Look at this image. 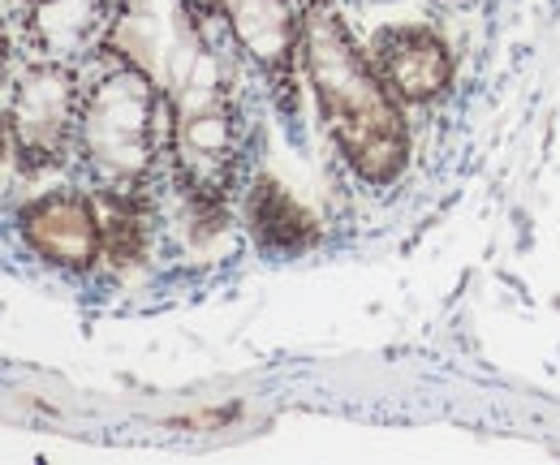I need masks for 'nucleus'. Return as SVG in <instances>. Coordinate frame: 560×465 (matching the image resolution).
Returning a JSON list of instances; mask_svg holds the SVG:
<instances>
[{"label": "nucleus", "instance_id": "obj_1", "mask_svg": "<svg viewBox=\"0 0 560 465\" xmlns=\"http://www.w3.org/2000/svg\"><path fill=\"white\" fill-rule=\"evenodd\" d=\"M302 82L341 164L371 190L397 186L410 168L406 104L353 35L341 0H302Z\"/></svg>", "mask_w": 560, "mask_h": 465}, {"label": "nucleus", "instance_id": "obj_2", "mask_svg": "<svg viewBox=\"0 0 560 465\" xmlns=\"http://www.w3.org/2000/svg\"><path fill=\"white\" fill-rule=\"evenodd\" d=\"M190 61L164 95V177L203 233H224L250 182V117L211 31L190 26Z\"/></svg>", "mask_w": 560, "mask_h": 465}, {"label": "nucleus", "instance_id": "obj_3", "mask_svg": "<svg viewBox=\"0 0 560 465\" xmlns=\"http://www.w3.org/2000/svg\"><path fill=\"white\" fill-rule=\"evenodd\" d=\"M73 160L91 195H155L164 177V91L142 61L104 53L100 73L82 86Z\"/></svg>", "mask_w": 560, "mask_h": 465}, {"label": "nucleus", "instance_id": "obj_4", "mask_svg": "<svg viewBox=\"0 0 560 465\" xmlns=\"http://www.w3.org/2000/svg\"><path fill=\"white\" fill-rule=\"evenodd\" d=\"M78 69L82 66L31 57L9 86L4 126H9L13 164L26 177L57 173L73 160L78 108H82V86H86Z\"/></svg>", "mask_w": 560, "mask_h": 465}, {"label": "nucleus", "instance_id": "obj_5", "mask_svg": "<svg viewBox=\"0 0 560 465\" xmlns=\"http://www.w3.org/2000/svg\"><path fill=\"white\" fill-rule=\"evenodd\" d=\"M224 48L250 69L284 121L302 113V0H224Z\"/></svg>", "mask_w": 560, "mask_h": 465}, {"label": "nucleus", "instance_id": "obj_6", "mask_svg": "<svg viewBox=\"0 0 560 465\" xmlns=\"http://www.w3.org/2000/svg\"><path fill=\"white\" fill-rule=\"evenodd\" d=\"M13 224L22 246L48 267L86 276L104 259V211L95 195L78 186L44 190L26 199L13 211Z\"/></svg>", "mask_w": 560, "mask_h": 465}, {"label": "nucleus", "instance_id": "obj_7", "mask_svg": "<svg viewBox=\"0 0 560 465\" xmlns=\"http://www.w3.org/2000/svg\"><path fill=\"white\" fill-rule=\"evenodd\" d=\"M371 61L406 108L440 104L457 82V57L431 22H393L371 35Z\"/></svg>", "mask_w": 560, "mask_h": 465}, {"label": "nucleus", "instance_id": "obj_8", "mask_svg": "<svg viewBox=\"0 0 560 465\" xmlns=\"http://www.w3.org/2000/svg\"><path fill=\"white\" fill-rule=\"evenodd\" d=\"M121 0H26L18 4V44L31 57L82 66L104 57Z\"/></svg>", "mask_w": 560, "mask_h": 465}, {"label": "nucleus", "instance_id": "obj_9", "mask_svg": "<svg viewBox=\"0 0 560 465\" xmlns=\"http://www.w3.org/2000/svg\"><path fill=\"white\" fill-rule=\"evenodd\" d=\"M242 220L268 255H302L324 237L319 220L302 207V199L268 173H250L242 190Z\"/></svg>", "mask_w": 560, "mask_h": 465}, {"label": "nucleus", "instance_id": "obj_10", "mask_svg": "<svg viewBox=\"0 0 560 465\" xmlns=\"http://www.w3.org/2000/svg\"><path fill=\"white\" fill-rule=\"evenodd\" d=\"M104 211V259L126 271L151 255L155 237V195H95Z\"/></svg>", "mask_w": 560, "mask_h": 465}, {"label": "nucleus", "instance_id": "obj_11", "mask_svg": "<svg viewBox=\"0 0 560 465\" xmlns=\"http://www.w3.org/2000/svg\"><path fill=\"white\" fill-rule=\"evenodd\" d=\"M177 13H182V22H190L199 31H220L224 0H177Z\"/></svg>", "mask_w": 560, "mask_h": 465}, {"label": "nucleus", "instance_id": "obj_12", "mask_svg": "<svg viewBox=\"0 0 560 465\" xmlns=\"http://www.w3.org/2000/svg\"><path fill=\"white\" fill-rule=\"evenodd\" d=\"M13 53H18V26L9 18H0V82L9 78L13 69Z\"/></svg>", "mask_w": 560, "mask_h": 465}, {"label": "nucleus", "instance_id": "obj_13", "mask_svg": "<svg viewBox=\"0 0 560 465\" xmlns=\"http://www.w3.org/2000/svg\"><path fill=\"white\" fill-rule=\"evenodd\" d=\"M9 151H13V147H9V126H4V108H0V164H4Z\"/></svg>", "mask_w": 560, "mask_h": 465}, {"label": "nucleus", "instance_id": "obj_14", "mask_svg": "<svg viewBox=\"0 0 560 465\" xmlns=\"http://www.w3.org/2000/svg\"><path fill=\"white\" fill-rule=\"evenodd\" d=\"M440 4H475V0H440Z\"/></svg>", "mask_w": 560, "mask_h": 465}, {"label": "nucleus", "instance_id": "obj_15", "mask_svg": "<svg viewBox=\"0 0 560 465\" xmlns=\"http://www.w3.org/2000/svg\"><path fill=\"white\" fill-rule=\"evenodd\" d=\"M121 4H135V0H121Z\"/></svg>", "mask_w": 560, "mask_h": 465}, {"label": "nucleus", "instance_id": "obj_16", "mask_svg": "<svg viewBox=\"0 0 560 465\" xmlns=\"http://www.w3.org/2000/svg\"><path fill=\"white\" fill-rule=\"evenodd\" d=\"M13 4H26V0H13Z\"/></svg>", "mask_w": 560, "mask_h": 465}]
</instances>
